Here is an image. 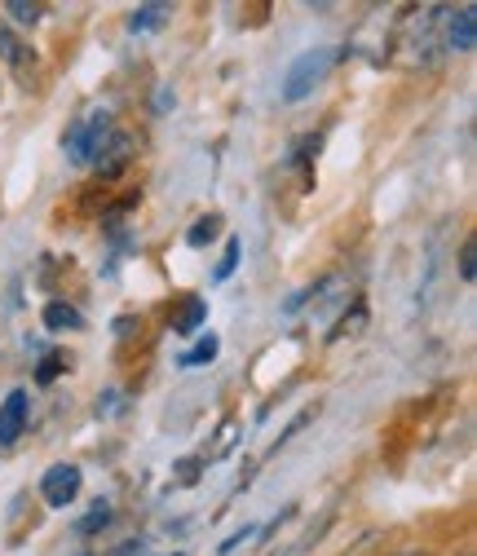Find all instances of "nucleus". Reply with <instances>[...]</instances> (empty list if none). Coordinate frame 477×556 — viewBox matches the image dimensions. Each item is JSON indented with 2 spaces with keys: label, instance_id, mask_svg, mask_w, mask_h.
Wrapping results in <instances>:
<instances>
[{
  "label": "nucleus",
  "instance_id": "9d476101",
  "mask_svg": "<svg viewBox=\"0 0 477 556\" xmlns=\"http://www.w3.org/2000/svg\"><path fill=\"white\" fill-rule=\"evenodd\" d=\"M45 327L49 331H80L85 327V314L76 305H66V301H49L45 305Z\"/></svg>",
  "mask_w": 477,
  "mask_h": 556
},
{
  "label": "nucleus",
  "instance_id": "6ab92c4d",
  "mask_svg": "<svg viewBox=\"0 0 477 556\" xmlns=\"http://www.w3.org/2000/svg\"><path fill=\"white\" fill-rule=\"evenodd\" d=\"M5 10H10V18H18V23H36V18L45 14L40 5H27V0H10Z\"/></svg>",
  "mask_w": 477,
  "mask_h": 556
},
{
  "label": "nucleus",
  "instance_id": "39448f33",
  "mask_svg": "<svg viewBox=\"0 0 477 556\" xmlns=\"http://www.w3.org/2000/svg\"><path fill=\"white\" fill-rule=\"evenodd\" d=\"M40 495H45L49 508H66V504L80 495V468L76 464H53L40 477Z\"/></svg>",
  "mask_w": 477,
  "mask_h": 556
},
{
  "label": "nucleus",
  "instance_id": "4be33fe9",
  "mask_svg": "<svg viewBox=\"0 0 477 556\" xmlns=\"http://www.w3.org/2000/svg\"><path fill=\"white\" fill-rule=\"evenodd\" d=\"M133 331H138V318H120L115 323V336H133Z\"/></svg>",
  "mask_w": 477,
  "mask_h": 556
},
{
  "label": "nucleus",
  "instance_id": "0eeeda50",
  "mask_svg": "<svg viewBox=\"0 0 477 556\" xmlns=\"http://www.w3.org/2000/svg\"><path fill=\"white\" fill-rule=\"evenodd\" d=\"M27 410H32V397L23 389H14L5 402H0V446H14L27 429Z\"/></svg>",
  "mask_w": 477,
  "mask_h": 556
},
{
  "label": "nucleus",
  "instance_id": "7ed1b4c3",
  "mask_svg": "<svg viewBox=\"0 0 477 556\" xmlns=\"http://www.w3.org/2000/svg\"><path fill=\"white\" fill-rule=\"evenodd\" d=\"M111 137V111H93L89 119H80L76 128H66V155L76 164H93V155L102 151V142Z\"/></svg>",
  "mask_w": 477,
  "mask_h": 556
},
{
  "label": "nucleus",
  "instance_id": "423d86ee",
  "mask_svg": "<svg viewBox=\"0 0 477 556\" xmlns=\"http://www.w3.org/2000/svg\"><path fill=\"white\" fill-rule=\"evenodd\" d=\"M310 309H314V318H327V314H346L350 309V278L346 274H327V278H318V283L310 288Z\"/></svg>",
  "mask_w": 477,
  "mask_h": 556
},
{
  "label": "nucleus",
  "instance_id": "ddd939ff",
  "mask_svg": "<svg viewBox=\"0 0 477 556\" xmlns=\"http://www.w3.org/2000/svg\"><path fill=\"white\" fill-rule=\"evenodd\" d=\"M217 235H222V217H217V213H209V217H199V222L190 226L186 243H190V248H209Z\"/></svg>",
  "mask_w": 477,
  "mask_h": 556
},
{
  "label": "nucleus",
  "instance_id": "b1692460",
  "mask_svg": "<svg viewBox=\"0 0 477 556\" xmlns=\"http://www.w3.org/2000/svg\"><path fill=\"white\" fill-rule=\"evenodd\" d=\"M173 556H186V552H173Z\"/></svg>",
  "mask_w": 477,
  "mask_h": 556
},
{
  "label": "nucleus",
  "instance_id": "9b49d317",
  "mask_svg": "<svg viewBox=\"0 0 477 556\" xmlns=\"http://www.w3.org/2000/svg\"><path fill=\"white\" fill-rule=\"evenodd\" d=\"M168 18H173V10H168V5H142V10H133L128 31H160Z\"/></svg>",
  "mask_w": 477,
  "mask_h": 556
},
{
  "label": "nucleus",
  "instance_id": "393cba45",
  "mask_svg": "<svg viewBox=\"0 0 477 556\" xmlns=\"http://www.w3.org/2000/svg\"><path fill=\"white\" fill-rule=\"evenodd\" d=\"M468 556H473V552H468Z\"/></svg>",
  "mask_w": 477,
  "mask_h": 556
},
{
  "label": "nucleus",
  "instance_id": "f03ea898",
  "mask_svg": "<svg viewBox=\"0 0 477 556\" xmlns=\"http://www.w3.org/2000/svg\"><path fill=\"white\" fill-rule=\"evenodd\" d=\"M336 66V49H310V53H301L292 66H288V76H284V102H305L323 80H327V72Z\"/></svg>",
  "mask_w": 477,
  "mask_h": 556
},
{
  "label": "nucleus",
  "instance_id": "dca6fc26",
  "mask_svg": "<svg viewBox=\"0 0 477 556\" xmlns=\"http://www.w3.org/2000/svg\"><path fill=\"white\" fill-rule=\"evenodd\" d=\"M62 371H66V354H45V358L36 363V380H40V384H53Z\"/></svg>",
  "mask_w": 477,
  "mask_h": 556
},
{
  "label": "nucleus",
  "instance_id": "4468645a",
  "mask_svg": "<svg viewBox=\"0 0 477 556\" xmlns=\"http://www.w3.org/2000/svg\"><path fill=\"white\" fill-rule=\"evenodd\" d=\"M111 526V504H93L89 513H85V521H76V534H98V530H106Z\"/></svg>",
  "mask_w": 477,
  "mask_h": 556
},
{
  "label": "nucleus",
  "instance_id": "a211bd4d",
  "mask_svg": "<svg viewBox=\"0 0 477 556\" xmlns=\"http://www.w3.org/2000/svg\"><path fill=\"white\" fill-rule=\"evenodd\" d=\"M460 278H464V283H473V278H477V243L473 239H464V248H460Z\"/></svg>",
  "mask_w": 477,
  "mask_h": 556
},
{
  "label": "nucleus",
  "instance_id": "1a4fd4ad",
  "mask_svg": "<svg viewBox=\"0 0 477 556\" xmlns=\"http://www.w3.org/2000/svg\"><path fill=\"white\" fill-rule=\"evenodd\" d=\"M0 53H5L10 72H14L18 80H27V72L36 66V49H32V45H23L14 31H0Z\"/></svg>",
  "mask_w": 477,
  "mask_h": 556
},
{
  "label": "nucleus",
  "instance_id": "f3484780",
  "mask_svg": "<svg viewBox=\"0 0 477 556\" xmlns=\"http://www.w3.org/2000/svg\"><path fill=\"white\" fill-rule=\"evenodd\" d=\"M239 256H243V243H239V239H230V243H226V256H222V265H217V274H213L217 283H226V278L239 269Z\"/></svg>",
  "mask_w": 477,
  "mask_h": 556
},
{
  "label": "nucleus",
  "instance_id": "6e6552de",
  "mask_svg": "<svg viewBox=\"0 0 477 556\" xmlns=\"http://www.w3.org/2000/svg\"><path fill=\"white\" fill-rule=\"evenodd\" d=\"M477 10L473 5H460V10H447V23H442V36H447V49L455 53H473L477 45Z\"/></svg>",
  "mask_w": 477,
  "mask_h": 556
},
{
  "label": "nucleus",
  "instance_id": "412c9836",
  "mask_svg": "<svg viewBox=\"0 0 477 556\" xmlns=\"http://www.w3.org/2000/svg\"><path fill=\"white\" fill-rule=\"evenodd\" d=\"M252 534H256V526H243V530H235V534H230V539H226V543L217 547V556H230V552H235V547H239L243 539H252Z\"/></svg>",
  "mask_w": 477,
  "mask_h": 556
},
{
  "label": "nucleus",
  "instance_id": "aec40b11",
  "mask_svg": "<svg viewBox=\"0 0 477 556\" xmlns=\"http://www.w3.org/2000/svg\"><path fill=\"white\" fill-rule=\"evenodd\" d=\"M173 472H177V485H194V477L203 472V459H181Z\"/></svg>",
  "mask_w": 477,
  "mask_h": 556
},
{
  "label": "nucleus",
  "instance_id": "f257e3e1",
  "mask_svg": "<svg viewBox=\"0 0 477 556\" xmlns=\"http://www.w3.org/2000/svg\"><path fill=\"white\" fill-rule=\"evenodd\" d=\"M442 18L447 10L442 5H420V10H406L402 23L393 27V40H389V53L398 66H412V72H434L442 66V53H447V36H442Z\"/></svg>",
  "mask_w": 477,
  "mask_h": 556
},
{
  "label": "nucleus",
  "instance_id": "f8f14e48",
  "mask_svg": "<svg viewBox=\"0 0 477 556\" xmlns=\"http://www.w3.org/2000/svg\"><path fill=\"white\" fill-rule=\"evenodd\" d=\"M217 354H222V340L209 331V336H199V344H194V350H186L177 363H181V367H203V363H213Z\"/></svg>",
  "mask_w": 477,
  "mask_h": 556
},
{
  "label": "nucleus",
  "instance_id": "2eb2a0df",
  "mask_svg": "<svg viewBox=\"0 0 477 556\" xmlns=\"http://www.w3.org/2000/svg\"><path fill=\"white\" fill-rule=\"evenodd\" d=\"M203 314H209V305H203L199 296H190V301H186V309H181V318H177V331H181V336H190V331L203 323Z\"/></svg>",
  "mask_w": 477,
  "mask_h": 556
},
{
  "label": "nucleus",
  "instance_id": "20e7f679",
  "mask_svg": "<svg viewBox=\"0 0 477 556\" xmlns=\"http://www.w3.org/2000/svg\"><path fill=\"white\" fill-rule=\"evenodd\" d=\"M133 151H138V142L124 132V128H111V137L102 142V151L93 155V168H98V177H106V181H115L128 164H133Z\"/></svg>",
  "mask_w": 477,
  "mask_h": 556
},
{
  "label": "nucleus",
  "instance_id": "5701e85b",
  "mask_svg": "<svg viewBox=\"0 0 477 556\" xmlns=\"http://www.w3.org/2000/svg\"><path fill=\"white\" fill-rule=\"evenodd\" d=\"M398 556H425V552H416V547H412V552H398Z\"/></svg>",
  "mask_w": 477,
  "mask_h": 556
}]
</instances>
